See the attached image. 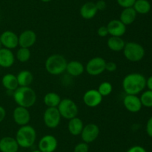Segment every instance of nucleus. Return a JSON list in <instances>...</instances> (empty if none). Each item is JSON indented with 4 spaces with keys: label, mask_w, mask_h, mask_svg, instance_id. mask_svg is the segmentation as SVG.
<instances>
[{
    "label": "nucleus",
    "mask_w": 152,
    "mask_h": 152,
    "mask_svg": "<svg viewBox=\"0 0 152 152\" xmlns=\"http://www.w3.org/2000/svg\"><path fill=\"white\" fill-rule=\"evenodd\" d=\"M146 86L145 76L140 73L127 75L123 80V88L127 95H137Z\"/></svg>",
    "instance_id": "obj_1"
},
{
    "label": "nucleus",
    "mask_w": 152,
    "mask_h": 152,
    "mask_svg": "<svg viewBox=\"0 0 152 152\" xmlns=\"http://www.w3.org/2000/svg\"><path fill=\"white\" fill-rule=\"evenodd\" d=\"M13 98L19 106L29 108L36 103L37 94L30 86H19L13 91Z\"/></svg>",
    "instance_id": "obj_2"
},
{
    "label": "nucleus",
    "mask_w": 152,
    "mask_h": 152,
    "mask_svg": "<svg viewBox=\"0 0 152 152\" xmlns=\"http://www.w3.org/2000/svg\"><path fill=\"white\" fill-rule=\"evenodd\" d=\"M16 140L20 147L27 148L34 144L37 139V132L31 125L21 126L16 134Z\"/></svg>",
    "instance_id": "obj_3"
},
{
    "label": "nucleus",
    "mask_w": 152,
    "mask_h": 152,
    "mask_svg": "<svg viewBox=\"0 0 152 152\" xmlns=\"http://www.w3.org/2000/svg\"><path fill=\"white\" fill-rule=\"evenodd\" d=\"M67 63L68 62L65 57L58 54H54L47 58L45 61V69L50 75H58L66 70Z\"/></svg>",
    "instance_id": "obj_4"
},
{
    "label": "nucleus",
    "mask_w": 152,
    "mask_h": 152,
    "mask_svg": "<svg viewBox=\"0 0 152 152\" xmlns=\"http://www.w3.org/2000/svg\"><path fill=\"white\" fill-rule=\"evenodd\" d=\"M125 58L132 62H138L145 56V49L140 44L134 42L126 43L123 49Z\"/></svg>",
    "instance_id": "obj_5"
},
{
    "label": "nucleus",
    "mask_w": 152,
    "mask_h": 152,
    "mask_svg": "<svg viewBox=\"0 0 152 152\" xmlns=\"http://www.w3.org/2000/svg\"><path fill=\"white\" fill-rule=\"evenodd\" d=\"M57 109L61 116L68 120L76 117L78 114V107L71 98H64L61 100Z\"/></svg>",
    "instance_id": "obj_6"
},
{
    "label": "nucleus",
    "mask_w": 152,
    "mask_h": 152,
    "mask_svg": "<svg viewBox=\"0 0 152 152\" xmlns=\"http://www.w3.org/2000/svg\"><path fill=\"white\" fill-rule=\"evenodd\" d=\"M61 118L57 107H48L43 115L45 125L49 128H56L60 123Z\"/></svg>",
    "instance_id": "obj_7"
},
{
    "label": "nucleus",
    "mask_w": 152,
    "mask_h": 152,
    "mask_svg": "<svg viewBox=\"0 0 152 152\" xmlns=\"http://www.w3.org/2000/svg\"><path fill=\"white\" fill-rule=\"evenodd\" d=\"M106 61L100 57H96L88 62L86 64V70L90 75L96 76L102 74L105 70Z\"/></svg>",
    "instance_id": "obj_8"
},
{
    "label": "nucleus",
    "mask_w": 152,
    "mask_h": 152,
    "mask_svg": "<svg viewBox=\"0 0 152 152\" xmlns=\"http://www.w3.org/2000/svg\"><path fill=\"white\" fill-rule=\"evenodd\" d=\"M99 134V128L97 125L94 123H89L83 127L81 132L82 139L84 142L91 143L96 139Z\"/></svg>",
    "instance_id": "obj_9"
},
{
    "label": "nucleus",
    "mask_w": 152,
    "mask_h": 152,
    "mask_svg": "<svg viewBox=\"0 0 152 152\" xmlns=\"http://www.w3.org/2000/svg\"><path fill=\"white\" fill-rule=\"evenodd\" d=\"M58 146L56 137L52 135H45L39 142V150L42 152H54Z\"/></svg>",
    "instance_id": "obj_10"
},
{
    "label": "nucleus",
    "mask_w": 152,
    "mask_h": 152,
    "mask_svg": "<svg viewBox=\"0 0 152 152\" xmlns=\"http://www.w3.org/2000/svg\"><path fill=\"white\" fill-rule=\"evenodd\" d=\"M13 118L14 122L20 126H24L29 123L31 120V114L28 108L18 106L14 109L13 113Z\"/></svg>",
    "instance_id": "obj_11"
},
{
    "label": "nucleus",
    "mask_w": 152,
    "mask_h": 152,
    "mask_svg": "<svg viewBox=\"0 0 152 152\" xmlns=\"http://www.w3.org/2000/svg\"><path fill=\"white\" fill-rule=\"evenodd\" d=\"M102 96L97 89H90L85 92L83 95V101L85 104L89 107H96L101 104Z\"/></svg>",
    "instance_id": "obj_12"
},
{
    "label": "nucleus",
    "mask_w": 152,
    "mask_h": 152,
    "mask_svg": "<svg viewBox=\"0 0 152 152\" xmlns=\"http://www.w3.org/2000/svg\"><path fill=\"white\" fill-rule=\"evenodd\" d=\"M0 41L4 48L13 49L19 45V37L11 31H5L0 36Z\"/></svg>",
    "instance_id": "obj_13"
},
{
    "label": "nucleus",
    "mask_w": 152,
    "mask_h": 152,
    "mask_svg": "<svg viewBox=\"0 0 152 152\" xmlns=\"http://www.w3.org/2000/svg\"><path fill=\"white\" fill-rule=\"evenodd\" d=\"M123 104L126 110L132 113H137L142 107L140 98L137 95H126L123 99Z\"/></svg>",
    "instance_id": "obj_14"
},
{
    "label": "nucleus",
    "mask_w": 152,
    "mask_h": 152,
    "mask_svg": "<svg viewBox=\"0 0 152 152\" xmlns=\"http://www.w3.org/2000/svg\"><path fill=\"white\" fill-rule=\"evenodd\" d=\"M108 34L113 37H121L126 31V25L119 19H113L110 21L107 25Z\"/></svg>",
    "instance_id": "obj_15"
},
{
    "label": "nucleus",
    "mask_w": 152,
    "mask_h": 152,
    "mask_svg": "<svg viewBox=\"0 0 152 152\" xmlns=\"http://www.w3.org/2000/svg\"><path fill=\"white\" fill-rule=\"evenodd\" d=\"M37 40V34L32 30H26L21 33L19 36V45L22 48H28L33 46Z\"/></svg>",
    "instance_id": "obj_16"
},
{
    "label": "nucleus",
    "mask_w": 152,
    "mask_h": 152,
    "mask_svg": "<svg viewBox=\"0 0 152 152\" xmlns=\"http://www.w3.org/2000/svg\"><path fill=\"white\" fill-rule=\"evenodd\" d=\"M19 147L16 139L13 137H4L0 139L1 152H17Z\"/></svg>",
    "instance_id": "obj_17"
},
{
    "label": "nucleus",
    "mask_w": 152,
    "mask_h": 152,
    "mask_svg": "<svg viewBox=\"0 0 152 152\" xmlns=\"http://www.w3.org/2000/svg\"><path fill=\"white\" fill-rule=\"evenodd\" d=\"M15 57L10 49L3 48L0 49V66L9 68L14 63Z\"/></svg>",
    "instance_id": "obj_18"
},
{
    "label": "nucleus",
    "mask_w": 152,
    "mask_h": 152,
    "mask_svg": "<svg viewBox=\"0 0 152 152\" xmlns=\"http://www.w3.org/2000/svg\"><path fill=\"white\" fill-rule=\"evenodd\" d=\"M98 10L96 3L88 1L83 4L80 8V15L86 19H91L96 16Z\"/></svg>",
    "instance_id": "obj_19"
},
{
    "label": "nucleus",
    "mask_w": 152,
    "mask_h": 152,
    "mask_svg": "<svg viewBox=\"0 0 152 152\" xmlns=\"http://www.w3.org/2000/svg\"><path fill=\"white\" fill-rule=\"evenodd\" d=\"M137 17V12L134 9L133 7H126L123 9V11L120 13V20L124 25H129L133 23Z\"/></svg>",
    "instance_id": "obj_20"
},
{
    "label": "nucleus",
    "mask_w": 152,
    "mask_h": 152,
    "mask_svg": "<svg viewBox=\"0 0 152 152\" xmlns=\"http://www.w3.org/2000/svg\"><path fill=\"white\" fill-rule=\"evenodd\" d=\"M83 127L84 125H83V122L82 121V119L77 116L70 119L68 125V131L73 136L80 135L83 129Z\"/></svg>",
    "instance_id": "obj_21"
},
{
    "label": "nucleus",
    "mask_w": 152,
    "mask_h": 152,
    "mask_svg": "<svg viewBox=\"0 0 152 152\" xmlns=\"http://www.w3.org/2000/svg\"><path fill=\"white\" fill-rule=\"evenodd\" d=\"M84 70V66L83 65L81 62L77 61H72L67 63L65 71L68 72L70 75L77 77V76L81 75Z\"/></svg>",
    "instance_id": "obj_22"
},
{
    "label": "nucleus",
    "mask_w": 152,
    "mask_h": 152,
    "mask_svg": "<svg viewBox=\"0 0 152 152\" xmlns=\"http://www.w3.org/2000/svg\"><path fill=\"white\" fill-rule=\"evenodd\" d=\"M1 83H2L3 86L9 91H14L19 87L16 76L10 73L6 74L3 76L1 79Z\"/></svg>",
    "instance_id": "obj_23"
},
{
    "label": "nucleus",
    "mask_w": 152,
    "mask_h": 152,
    "mask_svg": "<svg viewBox=\"0 0 152 152\" xmlns=\"http://www.w3.org/2000/svg\"><path fill=\"white\" fill-rule=\"evenodd\" d=\"M19 86H29L34 80L33 74L28 70H22L16 76Z\"/></svg>",
    "instance_id": "obj_24"
},
{
    "label": "nucleus",
    "mask_w": 152,
    "mask_h": 152,
    "mask_svg": "<svg viewBox=\"0 0 152 152\" xmlns=\"http://www.w3.org/2000/svg\"><path fill=\"white\" fill-rule=\"evenodd\" d=\"M107 45L111 50L114 51V52H120V51L123 50L126 43L121 37L111 36L108 40Z\"/></svg>",
    "instance_id": "obj_25"
},
{
    "label": "nucleus",
    "mask_w": 152,
    "mask_h": 152,
    "mask_svg": "<svg viewBox=\"0 0 152 152\" xmlns=\"http://www.w3.org/2000/svg\"><path fill=\"white\" fill-rule=\"evenodd\" d=\"M61 98L56 92H48L44 96L43 101L48 107H57L61 101Z\"/></svg>",
    "instance_id": "obj_26"
},
{
    "label": "nucleus",
    "mask_w": 152,
    "mask_h": 152,
    "mask_svg": "<svg viewBox=\"0 0 152 152\" xmlns=\"http://www.w3.org/2000/svg\"><path fill=\"white\" fill-rule=\"evenodd\" d=\"M137 13L146 14L151 10V4L148 0H136L133 5Z\"/></svg>",
    "instance_id": "obj_27"
},
{
    "label": "nucleus",
    "mask_w": 152,
    "mask_h": 152,
    "mask_svg": "<svg viewBox=\"0 0 152 152\" xmlns=\"http://www.w3.org/2000/svg\"><path fill=\"white\" fill-rule=\"evenodd\" d=\"M30 58H31V52L28 48L20 47V49L16 52V58L20 62H27Z\"/></svg>",
    "instance_id": "obj_28"
},
{
    "label": "nucleus",
    "mask_w": 152,
    "mask_h": 152,
    "mask_svg": "<svg viewBox=\"0 0 152 152\" xmlns=\"http://www.w3.org/2000/svg\"><path fill=\"white\" fill-rule=\"evenodd\" d=\"M112 85H111V83L108 81L102 82V83H100L98 87V92L100 93V95L103 96H108L112 92Z\"/></svg>",
    "instance_id": "obj_29"
},
{
    "label": "nucleus",
    "mask_w": 152,
    "mask_h": 152,
    "mask_svg": "<svg viewBox=\"0 0 152 152\" xmlns=\"http://www.w3.org/2000/svg\"><path fill=\"white\" fill-rule=\"evenodd\" d=\"M142 105L145 107H152V90H147L141 95L140 98Z\"/></svg>",
    "instance_id": "obj_30"
},
{
    "label": "nucleus",
    "mask_w": 152,
    "mask_h": 152,
    "mask_svg": "<svg viewBox=\"0 0 152 152\" xmlns=\"http://www.w3.org/2000/svg\"><path fill=\"white\" fill-rule=\"evenodd\" d=\"M89 147L88 143L86 142H80L78 143L77 145L74 147V152H88Z\"/></svg>",
    "instance_id": "obj_31"
},
{
    "label": "nucleus",
    "mask_w": 152,
    "mask_h": 152,
    "mask_svg": "<svg viewBox=\"0 0 152 152\" xmlns=\"http://www.w3.org/2000/svg\"><path fill=\"white\" fill-rule=\"evenodd\" d=\"M117 1L119 5L121 6L122 7L126 8V7H133L136 0H117Z\"/></svg>",
    "instance_id": "obj_32"
},
{
    "label": "nucleus",
    "mask_w": 152,
    "mask_h": 152,
    "mask_svg": "<svg viewBox=\"0 0 152 152\" xmlns=\"http://www.w3.org/2000/svg\"><path fill=\"white\" fill-rule=\"evenodd\" d=\"M117 69V66L116 63L114 62H106V65H105V70L110 72H115Z\"/></svg>",
    "instance_id": "obj_33"
},
{
    "label": "nucleus",
    "mask_w": 152,
    "mask_h": 152,
    "mask_svg": "<svg viewBox=\"0 0 152 152\" xmlns=\"http://www.w3.org/2000/svg\"><path fill=\"white\" fill-rule=\"evenodd\" d=\"M97 34L99 36V37H106L108 34V28H107L106 26H101L98 28L97 30Z\"/></svg>",
    "instance_id": "obj_34"
},
{
    "label": "nucleus",
    "mask_w": 152,
    "mask_h": 152,
    "mask_svg": "<svg viewBox=\"0 0 152 152\" xmlns=\"http://www.w3.org/2000/svg\"><path fill=\"white\" fill-rule=\"evenodd\" d=\"M127 152H147L146 150L143 147L140 145H135L133 147L130 148Z\"/></svg>",
    "instance_id": "obj_35"
},
{
    "label": "nucleus",
    "mask_w": 152,
    "mask_h": 152,
    "mask_svg": "<svg viewBox=\"0 0 152 152\" xmlns=\"http://www.w3.org/2000/svg\"><path fill=\"white\" fill-rule=\"evenodd\" d=\"M146 133L150 137L152 138V116L148 119L146 124Z\"/></svg>",
    "instance_id": "obj_36"
},
{
    "label": "nucleus",
    "mask_w": 152,
    "mask_h": 152,
    "mask_svg": "<svg viewBox=\"0 0 152 152\" xmlns=\"http://www.w3.org/2000/svg\"><path fill=\"white\" fill-rule=\"evenodd\" d=\"M96 6L97 7L98 10H103L106 7V3L104 0H99L96 3Z\"/></svg>",
    "instance_id": "obj_37"
},
{
    "label": "nucleus",
    "mask_w": 152,
    "mask_h": 152,
    "mask_svg": "<svg viewBox=\"0 0 152 152\" xmlns=\"http://www.w3.org/2000/svg\"><path fill=\"white\" fill-rule=\"evenodd\" d=\"M6 116V111L4 110V108L1 106H0V122H2Z\"/></svg>",
    "instance_id": "obj_38"
},
{
    "label": "nucleus",
    "mask_w": 152,
    "mask_h": 152,
    "mask_svg": "<svg viewBox=\"0 0 152 152\" xmlns=\"http://www.w3.org/2000/svg\"><path fill=\"white\" fill-rule=\"evenodd\" d=\"M146 86H148L149 90H152V76L148 77V80H146Z\"/></svg>",
    "instance_id": "obj_39"
},
{
    "label": "nucleus",
    "mask_w": 152,
    "mask_h": 152,
    "mask_svg": "<svg viewBox=\"0 0 152 152\" xmlns=\"http://www.w3.org/2000/svg\"><path fill=\"white\" fill-rule=\"evenodd\" d=\"M42 1H43V2H49V1H50L51 0H41Z\"/></svg>",
    "instance_id": "obj_40"
},
{
    "label": "nucleus",
    "mask_w": 152,
    "mask_h": 152,
    "mask_svg": "<svg viewBox=\"0 0 152 152\" xmlns=\"http://www.w3.org/2000/svg\"><path fill=\"white\" fill-rule=\"evenodd\" d=\"M32 152H42V151H40L39 150H35V151H33Z\"/></svg>",
    "instance_id": "obj_41"
},
{
    "label": "nucleus",
    "mask_w": 152,
    "mask_h": 152,
    "mask_svg": "<svg viewBox=\"0 0 152 152\" xmlns=\"http://www.w3.org/2000/svg\"><path fill=\"white\" fill-rule=\"evenodd\" d=\"M1 41H0V49H1Z\"/></svg>",
    "instance_id": "obj_42"
},
{
    "label": "nucleus",
    "mask_w": 152,
    "mask_h": 152,
    "mask_svg": "<svg viewBox=\"0 0 152 152\" xmlns=\"http://www.w3.org/2000/svg\"><path fill=\"white\" fill-rule=\"evenodd\" d=\"M17 152H18V151H17Z\"/></svg>",
    "instance_id": "obj_43"
}]
</instances>
